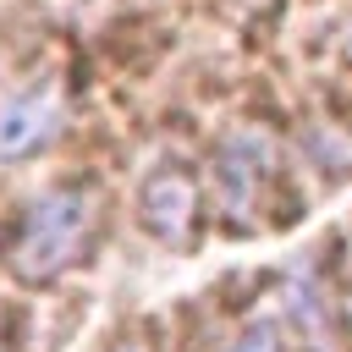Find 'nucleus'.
Masks as SVG:
<instances>
[{"instance_id":"f257e3e1","label":"nucleus","mask_w":352,"mask_h":352,"mask_svg":"<svg viewBox=\"0 0 352 352\" xmlns=\"http://www.w3.org/2000/svg\"><path fill=\"white\" fill-rule=\"evenodd\" d=\"M88 220H94V198L77 192V187H55L44 192L28 214H22V231L11 242V264L28 275V280H44L55 275L60 264L77 258L82 236H88Z\"/></svg>"},{"instance_id":"f03ea898","label":"nucleus","mask_w":352,"mask_h":352,"mask_svg":"<svg viewBox=\"0 0 352 352\" xmlns=\"http://www.w3.org/2000/svg\"><path fill=\"white\" fill-rule=\"evenodd\" d=\"M66 121V104H60V88H33V94H16L0 104V165L11 160H28L38 154Z\"/></svg>"},{"instance_id":"7ed1b4c3","label":"nucleus","mask_w":352,"mask_h":352,"mask_svg":"<svg viewBox=\"0 0 352 352\" xmlns=\"http://www.w3.org/2000/svg\"><path fill=\"white\" fill-rule=\"evenodd\" d=\"M138 209H143L148 231L182 236L187 220H192V182H187L182 170H154V176L143 182V192H138Z\"/></svg>"},{"instance_id":"20e7f679","label":"nucleus","mask_w":352,"mask_h":352,"mask_svg":"<svg viewBox=\"0 0 352 352\" xmlns=\"http://www.w3.org/2000/svg\"><path fill=\"white\" fill-rule=\"evenodd\" d=\"M270 165V148L258 143V138H231L226 143V154H220V187H226V198H231V209L242 214L248 204H253V192L264 187V170Z\"/></svg>"},{"instance_id":"39448f33","label":"nucleus","mask_w":352,"mask_h":352,"mask_svg":"<svg viewBox=\"0 0 352 352\" xmlns=\"http://www.w3.org/2000/svg\"><path fill=\"white\" fill-rule=\"evenodd\" d=\"M231 352H275V336H270V330H248Z\"/></svg>"}]
</instances>
